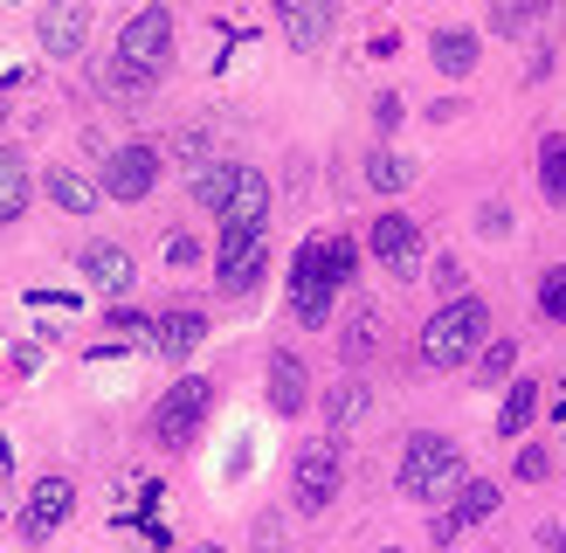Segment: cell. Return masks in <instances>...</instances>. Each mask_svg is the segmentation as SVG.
<instances>
[{
	"label": "cell",
	"instance_id": "obj_1",
	"mask_svg": "<svg viewBox=\"0 0 566 553\" xmlns=\"http://www.w3.org/2000/svg\"><path fill=\"white\" fill-rule=\"evenodd\" d=\"M484 332H491L484 298H449L442 312L421 325V359H429V367H463V359L484 346Z\"/></svg>",
	"mask_w": 566,
	"mask_h": 553
},
{
	"label": "cell",
	"instance_id": "obj_2",
	"mask_svg": "<svg viewBox=\"0 0 566 553\" xmlns=\"http://www.w3.org/2000/svg\"><path fill=\"white\" fill-rule=\"evenodd\" d=\"M457 484H463V457H457V442L436 436V429L408 436V450H401V491H408V498H449Z\"/></svg>",
	"mask_w": 566,
	"mask_h": 553
},
{
	"label": "cell",
	"instance_id": "obj_3",
	"mask_svg": "<svg viewBox=\"0 0 566 553\" xmlns=\"http://www.w3.org/2000/svg\"><path fill=\"white\" fill-rule=\"evenodd\" d=\"M208 401H214V387L193 380V374L180 387H166V401L153 408V442H159V450H187L193 429H201V415H208Z\"/></svg>",
	"mask_w": 566,
	"mask_h": 553
},
{
	"label": "cell",
	"instance_id": "obj_4",
	"mask_svg": "<svg viewBox=\"0 0 566 553\" xmlns=\"http://www.w3.org/2000/svg\"><path fill=\"white\" fill-rule=\"evenodd\" d=\"M166 55H174V14H166V8H138L125 21V35H118V63H132L138 76H159Z\"/></svg>",
	"mask_w": 566,
	"mask_h": 553
},
{
	"label": "cell",
	"instance_id": "obj_5",
	"mask_svg": "<svg viewBox=\"0 0 566 553\" xmlns=\"http://www.w3.org/2000/svg\"><path fill=\"white\" fill-rule=\"evenodd\" d=\"M332 291H338V276L325 263V242H304L297 270H291V312H297V325H325L332 319Z\"/></svg>",
	"mask_w": 566,
	"mask_h": 553
},
{
	"label": "cell",
	"instance_id": "obj_6",
	"mask_svg": "<svg viewBox=\"0 0 566 553\" xmlns=\"http://www.w3.org/2000/svg\"><path fill=\"white\" fill-rule=\"evenodd\" d=\"M338 442H304L297 463H291V498H297V512H325L332 498H338Z\"/></svg>",
	"mask_w": 566,
	"mask_h": 553
},
{
	"label": "cell",
	"instance_id": "obj_7",
	"mask_svg": "<svg viewBox=\"0 0 566 553\" xmlns=\"http://www.w3.org/2000/svg\"><path fill=\"white\" fill-rule=\"evenodd\" d=\"M263 263H270L263 229H221V291H229V298H249V291H256Z\"/></svg>",
	"mask_w": 566,
	"mask_h": 553
},
{
	"label": "cell",
	"instance_id": "obj_8",
	"mask_svg": "<svg viewBox=\"0 0 566 553\" xmlns=\"http://www.w3.org/2000/svg\"><path fill=\"white\" fill-rule=\"evenodd\" d=\"M153 180H159V153L153 146H118L111 166H104V194H111V201H146Z\"/></svg>",
	"mask_w": 566,
	"mask_h": 553
},
{
	"label": "cell",
	"instance_id": "obj_9",
	"mask_svg": "<svg viewBox=\"0 0 566 553\" xmlns=\"http://www.w3.org/2000/svg\"><path fill=\"white\" fill-rule=\"evenodd\" d=\"M70 505H76V491H70V478H42L35 491H28V505H21V540H49L55 525L70 519Z\"/></svg>",
	"mask_w": 566,
	"mask_h": 553
},
{
	"label": "cell",
	"instance_id": "obj_10",
	"mask_svg": "<svg viewBox=\"0 0 566 553\" xmlns=\"http://www.w3.org/2000/svg\"><path fill=\"white\" fill-rule=\"evenodd\" d=\"M276 21L297 49H325L332 21H338V0H276Z\"/></svg>",
	"mask_w": 566,
	"mask_h": 553
},
{
	"label": "cell",
	"instance_id": "obj_11",
	"mask_svg": "<svg viewBox=\"0 0 566 553\" xmlns=\"http://www.w3.org/2000/svg\"><path fill=\"white\" fill-rule=\"evenodd\" d=\"M83 42H91V8H83V0H49L42 8V49L49 55H83Z\"/></svg>",
	"mask_w": 566,
	"mask_h": 553
},
{
	"label": "cell",
	"instance_id": "obj_12",
	"mask_svg": "<svg viewBox=\"0 0 566 553\" xmlns=\"http://www.w3.org/2000/svg\"><path fill=\"white\" fill-rule=\"evenodd\" d=\"M374 257L394 270V276H415V263H421V229L408 215H380L374 221Z\"/></svg>",
	"mask_w": 566,
	"mask_h": 553
},
{
	"label": "cell",
	"instance_id": "obj_13",
	"mask_svg": "<svg viewBox=\"0 0 566 553\" xmlns=\"http://www.w3.org/2000/svg\"><path fill=\"white\" fill-rule=\"evenodd\" d=\"M263 215H270V180L256 174V166H242L229 208H221V229H263Z\"/></svg>",
	"mask_w": 566,
	"mask_h": 553
},
{
	"label": "cell",
	"instance_id": "obj_14",
	"mask_svg": "<svg viewBox=\"0 0 566 553\" xmlns=\"http://www.w3.org/2000/svg\"><path fill=\"white\" fill-rule=\"evenodd\" d=\"M304 401H311L304 359H297V353H270V408H276V415H297Z\"/></svg>",
	"mask_w": 566,
	"mask_h": 553
},
{
	"label": "cell",
	"instance_id": "obj_15",
	"mask_svg": "<svg viewBox=\"0 0 566 553\" xmlns=\"http://www.w3.org/2000/svg\"><path fill=\"white\" fill-rule=\"evenodd\" d=\"M201 340H208V319H201V312H166V319H153V346H159L166 359H187Z\"/></svg>",
	"mask_w": 566,
	"mask_h": 553
},
{
	"label": "cell",
	"instance_id": "obj_16",
	"mask_svg": "<svg viewBox=\"0 0 566 553\" xmlns=\"http://www.w3.org/2000/svg\"><path fill=\"white\" fill-rule=\"evenodd\" d=\"M83 276H91L97 291L118 298V291H132V257L118 242H91V249H83Z\"/></svg>",
	"mask_w": 566,
	"mask_h": 553
},
{
	"label": "cell",
	"instance_id": "obj_17",
	"mask_svg": "<svg viewBox=\"0 0 566 553\" xmlns=\"http://www.w3.org/2000/svg\"><path fill=\"white\" fill-rule=\"evenodd\" d=\"M491 512H497V484H484V478H476V484H463L457 512H442V519H436V540H449L457 525H476V519H491Z\"/></svg>",
	"mask_w": 566,
	"mask_h": 553
},
{
	"label": "cell",
	"instance_id": "obj_18",
	"mask_svg": "<svg viewBox=\"0 0 566 553\" xmlns=\"http://www.w3.org/2000/svg\"><path fill=\"white\" fill-rule=\"evenodd\" d=\"M21 208H28V159L0 146V221H21Z\"/></svg>",
	"mask_w": 566,
	"mask_h": 553
},
{
	"label": "cell",
	"instance_id": "obj_19",
	"mask_svg": "<svg viewBox=\"0 0 566 553\" xmlns=\"http://www.w3.org/2000/svg\"><path fill=\"white\" fill-rule=\"evenodd\" d=\"M429 55H436L442 76H470V70H476V35H463V28H442V35L429 42Z\"/></svg>",
	"mask_w": 566,
	"mask_h": 553
},
{
	"label": "cell",
	"instance_id": "obj_20",
	"mask_svg": "<svg viewBox=\"0 0 566 553\" xmlns=\"http://www.w3.org/2000/svg\"><path fill=\"white\" fill-rule=\"evenodd\" d=\"M49 201L70 208V215H91L97 208V187L83 180V174H70V166H49Z\"/></svg>",
	"mask_w": 566,
	"mask_h": 553
},
{
	"label": "cell",
	"instance_id": "obj_21",
	"mask_svg": "<svg viewBox=\"0 0 566 553\" xmlns=\"http://www.w3.org/2000/svg\"><path fill=\"white\" fill-rule=\"evenodd\" d=\"M539 187H546V201L566 208V132H546L539 138Z\"/></svg>",
	"mask_w": 566,
	"mask_h": 553
},
{
	"label": "cell",
	"instance_id": "obj_22",
	"mask_svg": "<svg viewBox=\"0 0 566 553\" xmlns=\"http://www.w3.org/2000/svg\"><path fill=\"white\" fill-rule=\"evenodd\" d=\"M539 415V387L532 380H518L512 395H504V408H497V436H525V422Z\"/></svg>",
	"mask_w": 566,
	"mask_h": 553
},
{
	"label": "cell",
	"instance_id": "obj_23",
	"mask_svg": "<svg viewBox=\"0 0 566 553\" xmlns=\"http://www.w3.org/2000/svg\"><path fill=\"white\" fill-rule=\"evenodd\" d=\"M366 401H374V395H366V380L332 387V401H325V422H332V436H338V429H353L359 415H366Z\"/></svg>",
	"mask_w": 566,
	"mask_h": 553
},
{
	"label": "cell",
	"instance_id": "obj_24",
	"mask_svg": "<svg viewBox=\"0 0 566 553\" xmlns=\"http://www.w3.org/2000/svg\"><path fill=\"white\" fill-rule=\"evenodd\" d=\"M235 180H242V166H229V159H221V166H208V174L193 180V201L221 215V208H229V194H235Z\"/></svg>",
	"mask_w": 566,
	"mask_h": 553
},
{
	"label": "cell",
	"instance_id": "obj_25",
	"mask_svg": "<svg viewBox=\"0 0 566 553\" xmlns=\"http://www.w3.org/2000/svg\"><path fill=\"white\" fill-rule=\"evenodd\" d=\"M338 346H346L353 367H359V359L380 346V312H374V304H359V312H353V325H346V340H338Z\"/></svg>",
	"mask_w": 566,
	"mask_h": 553
},
{
	"label": "cell",
	"instance_id": "obj_26",
	"mask_svg": "<svg viewBox=\"0 0 566 553\" xmlns=\"http://www.w3.org/2000/svg\"><path fill=\"white\" fill-rule=\"evenodd\" d=\"M366 180H374L380 194H401V187L415 180V166H408L401 153H374V159H366Z\"/></svg>",
	"mask_w": 566,
	"mask_h": 553
},
{
	"label": "cell",
	"instance_id": "obj_27",
	"mask_svg": "<svg viewBox=\"0 0 566 553\" xmlns=\"http://www.w3.org/2000/svg\"><path fill=\"white\" fill-rule=\"evenodd\" d=\"M546 14V0H497L491 8V21H497V35H525L532 21Z\"/></svg>",
	"mask_w": 566,
	"mask_h": 553
},
{
	"label": "cell",
	"instance_id": "obj_28",
	"mask_svg": "<svg viewBox=\"0 0 566 553\" xmlns=\"http://www.w3.org/2000/svg\"><path fill=\"white\" fill-rule=\"evenodd\" d=\"M539 312H546V319H566V263L546 270V284H539Z\"/></svg>",
	"mask_w": 566,
	"mask_h": 553
},
{
	"label": "cell",
	"instance_id": "obj_29",
	"mask_svg": "<svg viewBox=\"0 0 566 553\" xmlns=\"http://www.w3.org/2000/svg\"><path fill=\"white\" fill-rule=\"evenodd\" d=\"M512 359H518V346H512V340L484 346V380H504V374H512Z\"/></svg>",
	"mask_w": 566,
	"mask_h": 553
},
{
	"label": "cell",
	"instance_id": "obj_30",
	"mask_svg": "<svg viewBox=\"0 0 566 553\" xmlns=\"http://www.w3.org/2000/svg\"><path fill=\"white\" fill-rule=\"evenodd\" d=\"M111 332H132V340H153V319H138V312H111Z\"/></svg>",
	"mask_w": 566,
	"mask_h": 553
},
{
	"label": "cell",
	"instance_id": "obj_31",
	"mask_svg": "<svg viewBox=\"0 0 566 553\" xmlns=\"http://www.w3.org/2000/svg\"><path fill=\"white\" fill-rule=\"evenodd\" d=\"M436 284L457 298V291H463V263H457V257H442V263H436Z\"/></svg>",
	"mask_w": 566,
	"mask_h": 553
},
{
	"label": "cell",
	"instance_id": "obj_32",
	"mask_svg": "<svg viewBox=\"0 0 566 553\" xmlns=\"http://www.w3.org/2000/svg\"><path fill=\"white\" fill-rule=\"evenodd\" d=\"M276 546H283V533H276V519H263V525H256V553H276Z\"/></svg>",
	"mask_w": 566,
	"mask_h": 553
},
{
	"label": "cell",
	"instance_id": "obj_33",
	"mask_svg": "<svg viewBox=\"0 0 566 553\" xmlns=\"http://www.w3.org/2000/svg\"><path fill=\"white\" fill-rule=\"evenodd\" d=\"M374 118H380V132H387V125H401V97H380V104H374Z\"/></svg>",
	"mask_w": 566,
	"mask_h": 553
},
{
	"label": "cell",
	"instance_id": "obj_34",
	"mask_svg": "<svg viewBox=\"0 0 566 553\" xmlns=\"http://www.w3.org/2000/svg\"><path fill=\"white\" fill-rule=\"evenodd\" d=\"M518 478H546V450H525L518 457Z\"/></svg>",
	"mask_w": 566,
	"mask_h": 553
},
{
	"label": "cell",
	"instance_id": "obj_35",
	"mask_svg": "<svg viewBox=\"0 0 566 553\" xmlns=\"http://www.w3.org/2000/svg\"><path fill=\"white\" fill-rule=\"evenodd\" d=\"M553 546H559V553H566V525H559V540H553Z\"/></svg>",
	"mask_w": 566,
	"mask_h": 553
},
{
	"label": "cell",
	"instance_id": "obj_36",
	"mask_svg": "<svg viewBox=\"0 0 566 553\" xmlns=\"http://www.w3.org/2000/svg\"><path fill=\"white\" fill-rule=\"evenodd\" d=\"M193 553H221V546H193Z\"/></svg>",
	"mask_w": 566,
	"mask_h": 553
},
{
	"label": "cell",
	"instance_id": "obj_37",
	"mask_svg": "<svg viewBox=\"0 0 566 553\" xmlns=\"http://www.w3.org/2000/svg\"><path fill=\"white\" fill-rule=\"evenodd\" d=\"M0 125H8V104H0Z\"/></svg>",
	"mask_w": 566,
	"mask_h": 553
}]
</instances>
